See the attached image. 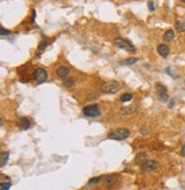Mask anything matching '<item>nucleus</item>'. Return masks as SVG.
Wrapping results in <instances>:
<instances>
[{
    "instance_id": "nucleus-1",
    "label": "nucleus",
    "mask_w": 185,
    "mask_h": 190,
    "mask_svg": "<svg viewBox=\"0 0 185 190\" xmlns=\"http://www.w3.org/2000/svg\"><path fill=\"white\" fill-rule=\"evenodd\" d=\"M129 136H130V131L127 128H122V127L114 128V130L110 131L108 134V138L111 140H116V141H122V140L128 139Z\"/></svg>"
},
{
    "instance_id": "nucleus-2",
    "label": "nucleus",
    "mask_w": 185,
    "mask_h": 190,
    "mask_svg": "<svg viewBox=\"0 0 185 190\" xmlns=\"http://www.w3.org/2000/svg\"><path fill=\"white\" fill-rule=\"evenodd\" d=\"M100 89H101V92L103 94H116L121 89V85L118 81L111 80L103 83L101 87H100Z\"/></svg>"
},
{
    "instance_id": "nucleus-3",
    "label": "nucleus",
    "mask_w": 185,
    "mask_h": 190,
    "mask_svg": "<svg viewBox=\"0 0 185 190\" xmlns=\"http://www.w3.org/2000/svg\"><path fill=\"white\" fill-rule=\"evenodd\" d=\"M113 44L116 47L120 49H125L127 52H135V46L133 45V42L126 38H122V37H117L114 40H113Z\"/></svg>"
},
{
    "instance_id": "nucleus-4",
    "label": "nucleus",
    "mask_w": 185,
    "mask_h": 190,
    "mask_svg": "<svg viewBox=\"0 0 185 190\" xmlns=\"http://www.w3.org/2000/svg\"><path fill=\"white\" fill-rule=\"evenodd\" d=\"M82 113H84V116H86V117H89V118L98 117V116L101 115L100 105L96 104V103H94V104H90V105H87V107L82 108Z\"/></svg>"
},
{
    "instance_id": "nucleus-5",
    "label": "nucleus",
    "mask_w": 185,
    "mask_h": 190,
    "mask_svg": "<svg viewBox=\"0 0 185 190\" xmlns=\"http://www.w3.org/2000/svg\"><path fill=\"white\" fill-rule=\"evenodd\" d=\"M33 79L36 80V83L38 85H40L42 83L48 79V72L47 70L44 69V68H37L33 72Z\"/></svg>"
},
{
    "instance_id": "nucleus-6",
    "label": "nucleus",
    "mask_w": 185,
    "mask_h": 190,
    "mask_svg": "<svg viewBox=\"0 0 185 190\" xmlns=\"http://www.w3.org/2000/svg\"><path fill=\"white\" fill-rule=\"evenodd\" d=\"M155 89H157V96L161 102H167L169 100V95L167 93V88L166 86H163L162 84L158 83L155 85Z\"/></svg>"
},
{
    "instance_id": "nucleus-7",
    "label": "nucleus",
    "mask_w": 185,
    "mask_h": 190,
    "mask_svg": "<svg viewBox=\"0 0 185 190\" xmlns=\"http://www.w3.org/2000/svg\"><path fill=\"white\" fill-rule=\"evenodd\" d=\"M136 110H137L136 104H130V105L122 107V108L119 110V113H120L121 116H129V115H133Z\"/></svg>"
},
{
    "instance_id": "nucleus-8",
    "label": "nucleus",
    "mask_w": 185,
    "mask_h": 190,
    "mask_svg": "<svg viewBox=\"0 0 185 190\" xmlns=\"http://www.w3.org/2000/svg\"><path fill=\"white\" fill-rule=\"evenodd\" d=\"M158 167H159V164L155 160H146L141 165V168L143 171H154Z\"/></svg>"
},
{
    "instance_id": "nucleus-9",
    "label": "nucleus",
    "mask_w": 185,
    "mask_h": 190,
    "mask_svg": "<svg viewBox=\"0 0 185 190\" xmlns=\"http://www.w3.org/2000/svg\"><path fill=\"white\" fill-rule=\"evenodd\" d=\"M55 73H56V76L58 78L64 79V78H66L69 75H70V69H69L66 65H60V67L56 69Z\"/></svg>"
},
{
    "instance_id": "nucleus-10",
    "label": "nucleus",
    "mask_w": 185,
    "mask_h": 190,
    "mask_svg": "<svg viewBox=\"0 0 185 190\" xmlns=\"http://www.w3.org/2000/svg\"><path fill=\"white\" fill-rule=\"evenodd\" d=\"M157 51H158V54L162 57H167L169 55V53H170V49H169V47L166 44L158 45Z\"/></svg>"
},
{
    "instance_id": "nucleus-11",
    "label": "nucleus",
    "mask_w": 185,
    "mask_h": 190,
    "mask_svg": "<svg viewBox=\"0 0 185 190\" xmlns=\"http://www.w3.org/2000/svg\"><path fill=\"white\" fill-rule=\"evenodd\" d=\"M32 125V123L30 121V119L26 117H21L18 119V126L21 130H29Z\"/></svg>"
},
{
    "instance_id": "nucleus-12",
    "label": "nucleus",
    "mask_w": 185,
    "mask_h": 190,
    "mask_svg": "<svg viewBox=\"0 0 185 190\" xmlns=\"http://www.w3.org/2000/svg\"><path fill=\"white\" fill-rule=\"evenodd\" d=\"M146 158H148V154H146L145 151H142V152L136 155V157H135V163H136L137 165L141 166L143 163L146 162Z\"/></svg>"
},
{
    "instance_id": "nucleus-13",
    "label": "nucleus",
    "mask_w": 185,
    "mask_h": 190,
    "mask_svg": "<svg viewBox=\"0 0 185 190\" xmlns=\"http://www.w3.org/2000/svg\"><path fill=\"white\" fill-rule=\"evenodd\" d=\"M116 181H117V175H114V174L108 175V176H105V179H104V186L111 187L112 184L116 183Z\"/></svg>"
},
{
    "instance_id": "nucleus-14",
    "label": "nucleus",
    "mask_w": 185,
    "mask_h": 190,
    "mask_svg": "<svg viewBox=\"0 0 185 190\" xmlns=\"http://www.w3.org/2000/svg\"><path fill=\"white\" fill-rule=\"evenodd\" d=\"M174 38H175V31H174L173 29H169V30H167L165 32V34H163V40L165 41H171L174 40Z\"/></svg>"
},
{
    "instance_id": "nucleus-15",
    "label": "nucleus",
    "mask_w": 185,
    "mask_h": 190,
    "mask_svg": "<svg viewBox=\"0 0 185 190\" xmlns=\"http://www.w3.org/2000/svg\"><path fill=\"white\" fill-rule=\"evenodd\" d=\"M8 157H9V154L8 152H6V151H1V162H0V166L1 167H4L5 165H6V163H7V160H8Z\"/></svg>"
},
{
    "instance_id": "nucleus-16",
    "label": "nucleus",
    "mask_w": 185,
    "mask_h": 190,
    "mask_svg": "<svg viewBox=\"0 0 185 190\" xmlns=\"http://www.w3.org/2000/svg\"><path fill=\"white\" fill-rule=\"evenodd\" d=\"M137 61H138L137 57H129V59H127V60H125V61H121L120 64L121 65H132V64H134V63H136Z\"/></svg>"
},
{
    "instance_id": "nucleus-17",
    "label": "nucleus",
    "mask_w": 185,
    "mask_h": 190,
    "mask_svg": "<svg viewBox=\"0 0 185 190\" xmlns=\"http://www.w3.org/2000/svg\"><path fill=\"white\" fill-rule=\"evenodd\" d=\"M63 85H64L66 88L73 87V85H74V80H73L72 78L66 77V78H64V80H63Z\"/></svg>"
},
{
    "instance_id": "nucleus-18",
    "label": "nucleus",
    "mask_w": 185,
    "mask_h": 190,
    "mask_svg": "<svg viewBox=\"0 0 185 190\" xmlns=\"http://www.w3.org/2000/svg\"><path fill=\"white\" fill-rule=\"evenodd\" d=\"M175 28H176V30L178 31V32H184L185 31V22H183V21H178L176 23V25H175Z\"/></svg>"
},
{
    "instance_id": "nucleus-19",
    "label": "nucleus",
    "mask_w": 185,
    "mask_h": 190,
    "mask_svg": "<svg viewBox=\"0 0 185 190\" xmlns=\"http://www.w3.org/2000/svg\"><path fill=\"white\" fill-rule=\"evenodd\" d=\"M132 99H133V95H132V94L125 93L120 96V101L121 102H128V101H132Z\"/></svg>"
},
{
    "instance_id": "nucleus-20",
    "label": "nucleus",
    "mask_w": 185,
    "mask_h": 190,
    "mask_svg": "<svg viewBox=\"0 0 185 190\" xmlns=\"http://www.w3.org/2000/svg\"><path fill=\"white\" fill-rule=\"evenodd\" d=\"M46 46H47V40H46V38H44L42 40L40 41V44H39V46H38V49L40 51V52H42L45 48H46Z\"/></svg>"
},
{
    "instance_id": "nucleus-21",
    "label": "nucleus",
    "mask_w": 185,
    "mask_h": 190,
    "mask_svg": "<svg viewBox=\"0 0 185 190\" xmlns=\"http://www.w3.org/2000/svg\"><path fill=\"white\" fill-rule=\"evenodd\" d=\"M10 186H12V184H10L9 182H7V183H6V182H2V183H1V187H0V188H1V190H9Z\"/></svg>"
},
{
    "instance_id": "nucleus-22",
    "label": "nucleus",
    "mask_w": 185,
    "mask_h": 190,
    "mask_svg": "<svg viewBox=\"0 0 185 190\" xmlns=\"http://www.w3.org/2000/svg\"><path fill=\"white\" fill-rule=\"evenodd\" d=\"M148 7H149L150 12H153V10L155 9V7H154V2H153L152 0H150L149 2H148Z\"/></svg>"
},
{
    "instance_id": "nucleus-23",
    "label": "nucleus",
    "mask_w": 185,
    "mask_h": 190,
    "mask_svg": "<svg viewBox=\"0 0 185 190\" xmlns=\"http://www.w3.org/2000/svg\"><path fill=\"white\" fill-rule=\"evenodd\" d=\"M101 178H102V176H96V178H94V179H92V180H89L88 183H89V184H92V183H96V182H100V181H101Z\"/></svg>"
},
{
    "instance_id": "nucleus-24",
    "label": "nucleus",
    "mask_w": 185,
    "mask_h": 190,
    "mask_svg": "<svg viewBox=\"0 0 185 190\" xmlns=\"http://www.w3.org/2000/svg\"><path fill=\"white\" fill-rule=\"evenodd\" d=\"M1 36H5V34H9V33H10V31H9V30H6V29H4L2 28V26H1Z\"/></svg>"
},
{
    "instance_id": "nucleus-25",
    "label": "nucleus",
    "mask_w": 185,
    "mask_h": 190,
    "mask_svg": "<svg viewBox=\"0 0 185 190\" xmlns=\"http://www.w3.org/2000/svg\"><path fill=\"white\" fill-rule=\"evenodd\" d=\"M174 104H175V100H171V101L169 102V105H168V107H169V108H173Z\"/></svg>"
},
{
    "instance_id": "nucleus-26",
    "label": "nucleus",
    "mask_w": 185,
    "mask_h": 190,
    "mask_svg": "<svg viewBox=\"0 0 185 190\" xmlns=\"http://www.w3.org/2000/svg\"><path fill=\"white\" fill-rule=\"evenodd\" d=\"M181 155L182 156H185V143H184V146H183V148H182Z\"/></svg>"
},
{
    "instance_id": "nucleus-27",
    "label": "nucleus",
    "mask_w": 185,
    "mask_h": 190,
    "mask_svg": "<svg viewBox=\"0 0 185 190\" xmlns=\"http://www.w3.org/2000/svg\"><path fill=\"white\" fill-rule=\"evenodd\" d=\"M181 1H182V2H184V4H185V0H181Z\"/></svg>"
}]
</instances>
